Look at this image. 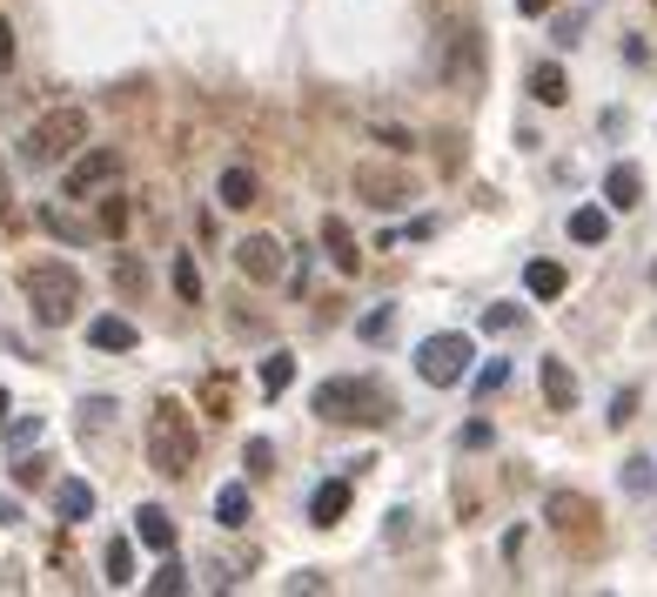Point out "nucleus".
I'll list each match as a JSON object with an SVG mask.
<instances>
[{
    "label": "nucleus",
    "mask_w": 657,
    "mask_h": 597,
    "mask_svg": "<svg viewBox=\"0 0 657 597\" xmlns=\"http://www.w3.org/2000/svg\"><path fill=\"white\" fill-rule=\"evenodd\" d=\"M148 463L161 477H189L202 463V430H195V416L175 403V396H161L148 409Z\"/></svg>",
    "instance_id": "f257e3e1"
},
{
    "label": "nucleus",
    "mask_w": 657,
    "mask_h": 597,
    "mask_svg": "<svg viewBox=\"0 0 657 597\" xmlns=\"http://www.w3.org/2000/svg\"><path fill=\"white\" fill-rule=\"evenodd\" d=\"M315 416L322 423H363V430H376V423L396 416V396L376 376H328L315 390Z\"/></svg>",
    "instance_id": "f03ea898"
},
{
    "label": "nucleus",
    "mask_w": 657,
    "mask_h": 597,
    "mask_svg": "<svg viewBox=\"0 0 657 597\" xmlns=\"http://www.w3.org/2000/svg\"><path fill=\"white\" fill-rule=\"evenodd\" d=\"M80 148H88V115H80V108H54V115H41L28 128L21 161L28 168H54V161H74Z\"/></svg>",
    "instance_id": "7ed1b4c3"
},
{
    "label": "nucleus",
    "mask_w": 657,
    "mask_h": 597,
    "mask_svg": "<svg viewBox=\"0 0 657 597\" xmlns=\"http://www.w3.org/2000/svg\"><path fill=\"white\" fill-rule=\"evenodd\" d=\"M21 289H28L41 322H74V309H80V269L74 263H28Z\"/></svg>",
    "instance_id": "20e7f679"
},
{
    "label": "nucleus",
    "mask_w": 657,
    "mask_h": 597,
    "mask_svg": "<svg viewBox=\"0 0 657 597\" xmlns=\"http://www.w3.org/2000/svg\"><path fill=\"white\" fill-rule=\"evenodd\" d=\"M437 74L450 88H476L483 81V41L463 21H437Z\"/></svg>",
    "instance_id": "39448f33"
},
{
    "label": "nucleus",
    "mask_w": 657,
    "mask_h": 597,
    "mask_svg": "<svg viewBox=\"0 0 657 597\" xmlns=\"http://www.w3.org/2000/svg\"><path fill=\"white\" fill-rule=\"evenodd\" d=\"M470 363H476V350H470V335H456V329L430 335V343L417 350V376H423L430 390H456V383L470 376Z\"/></svg>",
    "instance_id": "423d86ee"
},
{
    "label": "nucleus",
    "mask_w": 657,
    "mask_h": 597,
    "mask_svg": "<svg viewBox=\"0 0 657 597\" xmlns=\"http://www.w3.org/2000/svg\"><path fill=\"white\" fill-rule=\"evenodd\" d=\"M115 175H121V154H115V148H80V154L67 161L61 189H67V195L80 202V195H101V189H108Z\"/></svg>",
    "instance_id": "0eeeda50"
},
{
    "label": "nucleus",
    "mask_w": 657,
    "mask_h": 597,
    "mask_svg": "<svg viewBox=\"0 0 657 597\" xmlns=\"http://www.w3.org/2000/svg\"><path fill=\"white\" fill-rule=\"evenodd\" d=\"M356 195H363L369 209H402V202H417V182H409L402 168H376V161H363V168H356Z\"/></svg>",
    "instance_id": "6e6552de"
},
{
    "label": "nucleus",
    "mask_w": 657,
    "mask_h": 597,
    "mask_svg": "<svg viewBox=\"0 0 657 597\" xmlns=\"http://www.w3.org/2000/svg\"><path fill=\"white\" fill-rule=\"evenodd\" d=\"M235 269L249 276V282H282L289 276V248H282V235H249L235 248Z\"/></svg>",
    "instance_id": "1a4fd4ad"
},
{
    "label": "nucleus",
    "mask_w": 657,
    "mask_h": 597,
    "mask_svg": "<svg viewBox=\"0 0 657 597\" xmlns=\"http://www.w3.org/2000/svg\"><path fill=\"white\" fill-rule=\"evenodd\" d=\"M543 524H557L563 537H584V531L597 524V503L578 497V490H550V497H543Z\"/></svg>",
    "instance_id": "9d476101"
},
{
    "label": "nucleus",
    "mask_w": 657,
    "mask_h": 597,
    "mask_svg": "<svg viewBox=\"0 0 657 597\" xmlns=\"http://www.w3.org/2000/svg\"><path fill=\"white\" fill-rule=\"evenodd\" d=\"M322 248H328V263H336L343 276H363V248H356V235H349V222H343V215H328V222H322Z\"/></svg>",
    "instance_id": "9b49d317"
},
{
    "label": "nucleus",
    "mask_w": 657,
    "mask_h": 597,
    "mask_svg": "<svg viewBox=\"0 0 657 597\" xmlns=\"http://www.w3.org/2000/svg\"><path fill=\"white\" fill-rule=\"evenodd\" d=\"M134 544H148V551H175V518L161 503H141L134 510Z\"/></svg>",
    "instance_id": "f8f14e48"
},
{
    "label": "nucleus",
    "mask_w": 657,
    "mask_h": 597,
    "mask_svg": "<svg viewBox=\"0 0 657 597\" xmlns=\"http://www.w3.org/2000/svg\"><path fill=\"white\" fill-rule=\"evenodd\" d=\"M88 343H95V350H108V356H121V350H134V343H141V329H134L128 316H95V322H88Z\"/></svg>",
    "instance_id": "ddd939ff"
},
{
    "label": "nucleus",
    "mask_w": 657,
    "mask_h": 597,
    "mask_svg": "<svg viewBox=\"0 0 657 597\" xmlns=\"http://www.w3.org/2000/svg\"><path fill=\"white\" fill-rule=\"evenodd\" d=\"M343 510H349V477H328V483H315V497H309V524H336L343 518Z\"/></svg>",
    "instance_id": "4468645a"
},
{
    "label": "nucleus",
    "mask_w": 657,
    "mask_h": 597,
    "mask_svg": "<svg viewBox=\"0 0 657 597\" xmlns=\"http://www.w3.org/2000/svg\"><path fill=\"white\" fill-rule=\"evenodd\" d=\"M54 510H61L67 524H88V518H95V490L80 483V477H61V483H54Z\"/></svg>",
    "instance_id": "2eb2a0df"
},
{
    "label": "nucleus",
    "mask_w": 657,
    "mask_h": 597,
    "mask_svg": "<svg viewBox=\"0 0 657 597\" xmlns=\"http://www.w3.org/2000/svg\"><path fill=\"white\" fill-rule=\"evenodd\" d=\"M543 403L550 409H578V376H570V363L543 356Z\"/></svg>",
    "instance_id": "dca6fc26"
},
{
    "label": "nucleus",
    "mask_w": 657,
    "mask_h": 597,
    "mask_svg": "<svg viewBox=\"0 0 657 597\" xmlns=\"http://www.w3.org/2000/svg\"><path fill=\"white\" fill-rule=\"evenodd\" d=\"M604 202H611V209H637V202H644V175H637L631 161H617L611 175H604Z\"/></svg>",
    "instance_id": "f3484780"
},
{
    "label": "nucleus",
    "mask_w": 657,
    "mask_h": 597,
    "mask_svg": "<svg viewBox=\"0 0 657 597\" xmlns=\"http://www.w3.org/2000/svg\"><path fill=\"white\" fill-rule=\"evenodd\" d=\"M530 95H537L543 108H563V102H570V81H563L557 61H537V67H530Z\"/></svg>",
    "instance_id": "a211bd4d"
},
{
    "label": "nucleus",
    "mask_w": 657,
    "mask_h": 597,
    "mask_svg": "<svg viewBox=\"0 0 657 597\" xmlns=\"http://www.w3.org/2000/svg\"><path fill=\"white\" fill-rule=\"evenodd\" d=\"M215 195H222V209H256V175L249 168H222V182H215Z\"/></svg>",
    "instance_id": "6ab92c4d"
},
{
    "label": "nucleus",
    "mask_w": 657,
    "mask_h": 597,
    "mask_svg": "<svg viewBox=\"0 0 657 597\" xmlns=\"http://www.w3.org/2000/svg\"><path fill=\"white\" fill-rule=\"evenodd\" d=\"M215 524H249V483H222L215 490Z\"/></svg>",
    "instance_id": "aec40b11"
},
{
    "label": "nucleus",
    "mask_w": 657,
    "mask_h": 597,
    "mask_svg": "<svg viewBox=\"0 0 657 597\" xmlns=\"http://www.w3.org/2000/svg\"><path fill=\"white\" fill-rule=\"evenodd\" d=\"M563 282H570V276H563V263H530V269H524V289H530L537 302L563 296Z\"/></svg>",
    "instance_id": "412c9836"
},
{
    "label": "nucleus",
    "mask_w": 657,
    "mask_h": 597,
    "mask_svg": "<svg viewBox=\"0 0 657 597\" xmlns=\"http://www.w3.org/2000/svg\"><path fill=\"white\" fill-rule=\"evenodd\" d=\"M604 235H611V215H604V209H570V242L597 248Z\"/></svg>",
    "instance_id": "4be33fe9"
},
{
    "label": "nucleus",
    "mask_w": 657,
    "mask_h": 597,
    "mask_svg": "<svg viewBox=\"0 0 657 597\" xmlns=\"http://www.w3.org/2000/svg\"><path fill=\"white\" fill-rule=\"evenodd\" d=\"M41 228H47V235H61V242H74V248H88V242H95V228H88V222H74V215H61V209H41Z\"/></svg>",
    "instance_id": "5701e85b"
},
{
    "label": "nucleus",
    "mask_w": 657,
    "mask_h": 597,
    "mask_svg": "<svg viewBox=\"0 0 657 597\" xmlns=\"http://www.w3.org/2000/svg\"><path fill=\"white\" fill-rule=\"evenodd\" d=\"M256 376H262V390H269V396H282V390L295 383V356H289V350H276V356H262V370H256Z\"/></svg>",
    "instance_id": "b1692460"
},
{
    "label": "nucleus",
    "mask_w": 657,
    "mask_h": 597,
    "mask_svg": "<svg viewBox=\"0 0 657 597\" xmlns=\"http://www.w3.org/2000/svg\"><path fill=\"white\" fill-rule=\"evenodd\" d=\"M101 571H108V584H134V544L115 537V544L101 551Z\"/></svg>",
    "instance_id": "393cba45"
},
{
    "label": "nucleus",
    "mask_w": 657,
    "mask_h": 597,
    "mask_svg": "<svg viewBox=\"0 0 657 597\" xmlns=\"http://www.w3.org/2000/svg\"><path fill=\"white\" fill-rule=\"evenodd\" d=\"M148 590H154V597H182V590H189V571H182L175 557H169V564H161V571L148 577Z\"/></svg>",
    "instance_id": "a878e982"
},
{
    "label": "nucleus",
    "mask_w": 657,
    "mask_h": 597,
    "mask_svg": "<svg viewBox=\"0 0 657 597\" xmlns=\"http://www.w3.org/2000/svg\"><path fill=\"white\" fill-rule=\"evenodd\" d=\"M389 329H396V309H389V302H383V309H369V316L356 322L363 343H389Z\"/></svg>",
    "instance_id": "bb28decb"
},
{
    "label": "nucleus",
    "mask_w": 657,
    "mask_h": 597,
    "mask_svg": "<svg viewBox=\"0 0 657 597\" xmlns=\"http://www.w3.org/2000/svg\"><path fill=\"white\" fill-rule=\"evenodd\" d=\"M169 276H175V296H182V302H202V276H195V263H189V255H175V263H169Z\"/></svg>",
    "instance_id": "cd10ccee"
},
{
    "label": "nucleus",
    "mask_w": 657,
    "mask_h": 597,
    "mask_svg": "<svg viewBox=\"0 0 657 597\" xmlns=\"http://www.w3.org/2000/svg\"><path fill=\"white\" fill-rule=\"evenodd\" d=\"M504 383H510V363H497V356H489V363L476 370V396H497Z\"/></svg>",
    "instance_id": "c85d7f7f"
},
{
    "label": "nucleus",
    "mask_w": 657,
    "mask_h": 597,
    "mask_svg": "<svg viewBox=\"0 0 657 597\" xmlns=\"http://www.w3.org/2000/svg\"><path fill=\"white\" fill-rule=\"evenodd\" d=\"M128 228V202L121 195H101V235H121Z\"/></svg>",
    "instance_id": "c756f323"
},
{
    "label": "nucleus",
    "mask_w": 657,
    "mask_h": 597,
    "mask_svg": "<svg viewBox=\"0 0 657 597\" xmlns=\"http://www.w3.org/2000/svg\"><path fill=\"white\" fill-rule=\"evenodd\" d=\"M650 470H657L650 457H631V463H624V490H650V483H657Z\"/></svg>",
    "instance_id": "7c9ffc66"
},
{
    "label": "nucleus",
    "mask_w": 657,
    "mask_h": 597,
    "mask_svg": "<svg viewBox=\"0 0 657 597\" xmlns=\"http://www.w3.org/2000/svg\"><path fill=\"white\" fill-rule=\"evenodd\" d=\"M510 322H524L517 302H489V309H483V329H510Z\"/></svg>",
    "instance_id": "2f4dec72"
},
{
    "label": "nucleus",
    "mask_w": 657,
    "mask_h": 597,
    "mask_svg": "<svg viewBox=\"0 0 657 597\" xmlns=\"http://www.w3.org/2000/svg\"><path fill=\"white\" fill-rule=\"evenodd\" d=\"M28 444H41V416H21L8 430V450H28Z\"/></svg>",
    "instance_id": "473e14b6"
},
{
    "label": "nucleus",
    "mask_w": 657,
    "mask_h": 597,
    "mask_svg": "<svg viewBox=\"0 0 657 597\" xmlns=\"http://www.w3.org/2000/svg\"><path fill=\"white\" fill-rule=\"evenodd\" d=\"M631 416H637V390H617V396H611V423H617V430H624V423H631Z\"/></svg>",
    "instance_id": "72a5a7b5"
},
{
    "label": "nucleus",
    "mask_w": 657,
    "mask_h": 597,
    "mask_svg": "<svg viewBox=\"0 0 657 597\" xmlns=\"http://www.w3.org/2000/svg\"><path fill=\"white\" fill-rule=\"evenodd\" d=\"M269 463H276V450H269V437H249V470H256V477H269Z\"/></svg>",
    "instance_id": "f704fd0d"
},
{
    "label": "nucleus",
    "mask_w": 657,
    "mask_h": 597,
    "mask_svg": "<svg viewBox=\"0 0 657 597\" xmlns=\"http://www.w3.org/2000/svg\"><path fill=\"white\" fill-rule=\"evenodd\" d=\"M456 444H463V450H483V444H489V423H483V416H476V423H463V437H456Z\"/></svg>",
    "instance_id": "c9c22d12"
},
{
    "label": "nucleus",
    "mask_w": 657,
    "mask_h": 597,
    "mask_svg": "<svg viewBox=\"0 0 657 597\" xmlns=\"http://www.w3.org/2000/svg\"><path fill=\"white\" fill-rule=\"evenodd\" d=\"M289 590H328V577H322V571H295Z\"/></svg>",
    "instance_id": "e433bc0d"
},
{
    "label": "nucleus",
    "mask_w": 657,
    "mask_h": 597,
    "mask_svg": "<svg viewBox=\"0 0 657 597\" xmlns=\"http://www.w3.org/2000/svg\"><path fill=\"white\" fill-rule=\"evenodd\" d=\"M8 67H14V28L0 21V74H8Z\"/></svg>",
    "instance_id": "4c0bfd02"
},
{
    "label": "nucleus",
    "mask_w": 657,
    "mask_h": 597,
    "mask_svg": "<svg viewBox=\"0 0 657 597\" xmlns=\"http://www.w3.org/2000/svg\"><path fill=\"white\" fill-rule=\"evenodd\" d=\"M0 524H21V503L14 497H0Z\"/></svg>",
    "instance_id": "58836bf2"
},
{
    "label": "nucleus",
    "mask_w": 657,
    "mask_h": 597,
    "mask_svg": "<svg viewBox=\"0 0 657 597\" xmlns=\"http://www.w3.org/2000/svg\"><path fill=\"white\" fill-rule=\"evenodd\" d=\"M8 202H14V189H8V161H0V215H8Z\"/></svg>",
    "instance_id": "ea45409f"
},
{
    "label": "nucleus",
    "mask_w": 657,
    "mask_h": 597,
    "mask_svg": "<svg viewBox=\"0 0 657 597\" xmlns=\"http://www.w3.org/2000/svg\"><path fill=\"white\" fill-rule=\"evenodd\" d=\"M517 14H550V0H517Z\"/></svg>",
    "instance_id": "a19ab883"
},
{
    "label": "nucleus",
    "mask_w": 657,
    "mask_h": 597,
    "mask_svg": "<svg viewBox=\"0 0 657 597\" xmlns=\"http://www.w3.org/2000/svg\"><path fill=\"white\" fill-rule=\"evenodd\" d=\"M0 423H8V390H0Z\"/></svg>",
    "instance_id": "79ce46f5"
}]
</instances>
